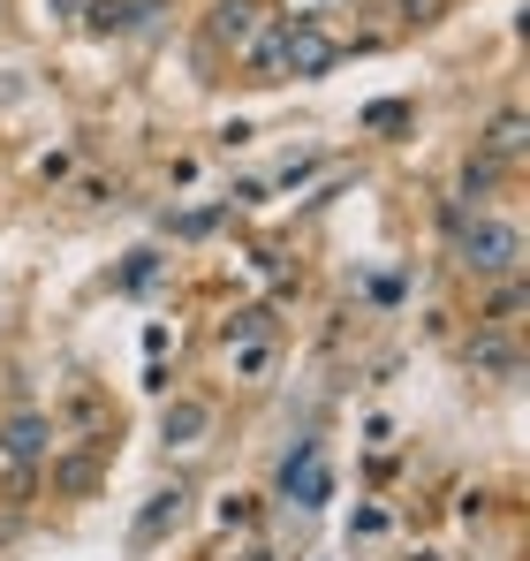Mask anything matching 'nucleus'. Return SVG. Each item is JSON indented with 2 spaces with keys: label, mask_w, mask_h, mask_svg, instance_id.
Instances as JSON below:
<instances>
[{
  "label": "nucleus",
  "mask_w": 530,
  "mask_h": 561,
  "mask_svg": "<svg viewBox=\"0 0 530 561\" xmlns=\"http://www.w3.org/2000/svg\"><path fill=\"white\" fill-rule=\"evenodd\" d=\"M280 38H288V23H265L258 38L243 46V61L258 69V84H273V77H280Z\"/></svg>",
  "instance_id": "nucleus-10"
},
{
  "label": "nucleus",
  "mask_w": 530,
  "mask_h": 561,
  "mask_svg": "<svg viewBox=\"0 0 530 561\" xmlns=\"http://www.w3.org/2000/svg\"><path fill=\"white\" fill-rule=\"evenodd\" d=\"M168 0H91V31L99 38H122V31H145Z\"/></svg>",
  "instance_id": "nucleus-7"
},
{
  "label": "nucleus",
  "mask_w": 530,
  "mask_h": 561,
  "mask_svg": "<svg viewBox=\"0 0 530 561\" xmlns=\"http://www.w3.org/2000/svg\"><path fill=\"white\" fill-rule=\"evenodd\" d=\"M280 493H288L296 508H326V501H334V470H326V448H319V440H303V448L280 463Z\"/></svg>",
  "instance_id": "nucleus-3"
},
{
  "label": "nucleus",
  "mask_w": 530,
  "mask_h": 561,
  "mask_svg": "<svg viewBox=\"0 0 530 561\" xmlns=\"http://www.w3.org/2000/svg\"><path fill=\"white\" fill-rule=\"evenodd\" d=\"M288 8H296L288 23H319V8H342V0H288Z\"/></svg>",
  "instance_id": "nucleus-17"
},
{
  "label": "nucleus",
  "mask_w": 530,
  "mask_h": 561,
  "mask_svg": "<svg viewBox=\"0 0 530 561\" xmlns=\"http://www.w3.org/2000/svg\"><path fill=\"white\" fill-rule=\"evenodd\" d=\"M433 8H440V0H402V15H410V23H425Z\"/></svg>",
  "instance_id": "nucleus-18"
},
{
  "label": "nucleus",
  "mask_w": 530,
  "mask_h": 561,
  "mask_svg": "<svg viewBox=\"0 0 530 561\" xmlns=\"http://www.w3.org/2000/svg\"><path fill=\"white\" fill-rule=\"evenodd\" d=\"M46 456H54V417H46V410L0 417V470H38Z\"/></svg>",
  "instance_id": "nucleus-2"
},
{
  "label": "nucleus",
  "mask_w": 530,
  "mask_h": 561,
  "mask_svg": "<svg viewBox=\"0 0 530 561\" xmlns=\"http://www.w3.org/2000/svg\"><path fill=\"white\" fill-rule=\"evenodd\" d=\"M470 365H477V373H493V379H516V373H523V357H516V342H508V334H477V342H470Z\"/></svg>",
  "instance_id": "nucleus-8"
},
{
  "label": "nucleus",
  "mask_w": 530,
  "mask_h": 561,
  "mask_svg": "<svg viewBox=\"0 0 530 561\" xmlns=\"http://www.w3.org/2000/svg\"><path fill=\"white\" fill-rule=\"evenodd\" d=\"M516 311H523V288H516V280H508V288H500V296H493V327H516Z\"/></svg>",
  "instance_id": "nucleus-15"
},
{
  "label": "nucleus",
  "mask_w": 530,
  "mask_h": 561,
  "mask_svg": "<svg viewBox=\"0 0 530 561\" xmlns=\"http://www.w3.org/2000/svg\"><path fill=\"white\" fill-rule=\"evenodd\" d=\"M485 152H493V160H516V152H523V106H500V114H493Z\"/></svg>",
  "instance_id": "nucleus-9"
},
{
  "label": "nucleus",
  "mask_w": 530,
  "mask_h": 561,
  "mask_svg": "<svg viewBox=\"0 0 530 561\" xmlns=\"http://www.w3.org/2000/svg\"><path fill=\"white\" fill-rule=\"evenodd\" d=\"M288 23V15H280ZM342 61V46L326 38V23H288V38H280V77H326Z\"/></svg>",
  "instance_id": "nucleus-4"
},
{
  "label": "nucleus",
  "mask_w": 530,
  "mask_h": 561,
  "mask_svg": "<svg viewBox=\"0 0 530 561\" xmlns=\"http://www.w3.org/2000/svg\"><path fill=\"white\" fill-rule=\"evenodd\" d=\"M228 365H235V379H265L273 373V334H258V342H228Z\"/></svg>",
  "instance_id": "nucleus-11"
},
{
  "label": "nucleus",
  "mask_w": 530,
  "mask_h": 561,
  "mask_svg": "<svg viewBox=\"0 0 530 561\" xmlns=\"http://www.w3.org/2000/svg\"><path fill=\"white\" fill-rule=\"evenodd\" d=\"M91 478H99V463H91V456H77V463H61V485H69V493H84Z\"/></svg>",
  "instance_id": "nucleus-16"
},
{
  "label": "nucleus",
  "mask_w": 530,
  "mask_h": 561,
  "mask_svg": "<svg viewBox=\"0 0 530 561\" xmlns=\"http://www.w3.org/2000/svg\"><path fill=\"white\" fill-rule=\"evenodd\" d=\"M212 433V402H197V394H175L168 410H160V440L168 448H197Z\"/></svg>",
  "instance_id": "nucleus-5"
},
{
  "label": "nucleus",
  "mask_w": 530,
  "mask_h": 561,
  "mask_svg": "<svg viewBox=\"0 0 530 561\" xmlns=\"http://www.w3.org/2000/svg\"><path fill=\"white\" fill-rule=\"evenodd\" d=\"M454 259H462V274H477V280H516L523 274V228L477 213V220L454 228Z\"/></svg>",
  "instance_id": "nucleus-1"
},
{
  "label": "nucleus",
  "mask_w": 530,
  "mask_h": 561,
  "mask_svg": "<svg viewBox=\"0 0 530 561\" xmlns=\"http://www.w3.org/2000/svg\"><path fill=\"white\" fill-rule=\"evenodd\" d=\"M8 539H15V516H8V508H0V547H8Z\"/></svg>",
  "instance_id": "nucleus-19"
},
{
  "label": "nucleus",
  "mask_w": 530,
  "mask_h": 561,
  "mask_svg": "<svg viewBox=\"0 0 530 561\" xmlns=\"http://www.w3.org/2000/svg\"><path fill=\"white\" fill-rule=\"evenodd\" d=\"M258 31H265L258 0H220V8H212V46H235V54H243Z\"/></svg>",
  "instance_id": "nucleus-6"
},
{
  "label": "nucleus",
  "mask_w": 530,
  "mask_h": 561,
  "mask_svg": "<svg viewBox=\"0 0 530 561\" xmlns=\"http://www.w3.org/2000/svg\"><path fill=\"white\" fill-rule=\"evenodd\" d=\"M175 516H182V493H160V501H152V508L137 516V547H152V539H160V531H168Z\"/></svg>",
  "instance_id": "nucleus-12"
},
{
  "label": "nucleus",
  "mask_w": 530,
  "mask_h": 561,
  "mask_svg": "<svg viewBox=\"0 0 530 561\" xmlns=\"http://www.w3.org/2000/svg\"><path fill=\"white\" fill-rule=\"evenodd\" d=\"M220 334H228V342H258V334H273V311H265V304H251V311H235Z\"/></svg>",
  "instance_id": "nucleus-13"
},
{
  "label": "nucleus",
  "mask_w": 530,
  "mask_h": 561,
  "mask_svg": "<svg viewBox=\"0 0 530 561\" xmlns=\"http://www.w3.org/2000/svg\"><path fill=\"white\" fill-rule=\"evenodd\" d=\"M493 183H500V160H493V152H485V160L470 152V168H462V190H470V197H485Z\"/></svg>",
  "instance_id": "nucleus-14"
}]
</instances>
